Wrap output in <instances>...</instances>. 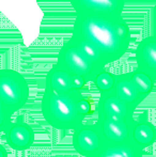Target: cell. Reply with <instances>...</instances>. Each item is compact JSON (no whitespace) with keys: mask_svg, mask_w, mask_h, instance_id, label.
<instances>
[{"mask_svg":"<svg viewBox=\"0 0 156 157\" xmlns=\"http://www.w3.org/2000/svg\"><path fill=\"white\" fill-rule=\"evenodd\" d=\"M72 35L91 43L106 65L122 58L131 42V29L122 15L76 14Z\"/></svg>","mask_w":156,"mask_h":157,"instance_id":"6da1fadb","label":"cell"},{"mask_svg":"<svg viewBox=\"0 0 156 157\" xmlns=\"http://www.w3.org/2000/svg\"><path fill=\"white\" fill-rule=\"evenodd\" d=\"M81 96V91L55 92L45 90L41 101L44 121L57 129L73 130L85 119L77 107L78 99Z\"/></svg>","mask_w":156,"mask_h":157,"instance_id":"7a4b0ae2","label":"cell"},{"mask_svg":"<svg viewBox=\"0 0 156 157\" xmlns=\"http://www.w3.org/2000/svg\"><path fill=\"white\" fill-rule=\"evenodd\" d=\"M29 94V86L21 73L11 68H0V101L12 113L26 105Z\"/></svg>","mask_w":156,"mask_h":157,"instance_id":"3957f363","label":"cell"},{"mask_svg":"<svg viewBox=\"0 0 156 157\" xmlns=\"http://www.w3.org/2000/svg\"><path fill=\"white\" fill-rule=\"evenodd\" d=\"M56 63L69 71L73 76L82 78L87 83L92 82L96 75L102 72L81 57L71 39L67 40L60 48Z\"/></svg>","mask_w":156,"mask_h":157,"instance_id":"277c9868","label":"cell"},{"mask_svg":"<svg viewBox=\"0 0 156 157\" xmlns=\"http://www.w3.org/2000/svg\"><path fill=\"white\" fill-rule=\"evenodd\" d=\"M134 121L135 117L121 118L97 114V121L94 125L97 129L102 143L131 142Z\"/></svg>","mask_w":156,"mask_h":157,"instance_id":"5b68a950","label":"cell"},{"mask_svg":"<svg viewBox=\"0 0 156 157\" xmlns=\"http://www.w3.org/2000/svg\"><path fill=\"white\" fill-rule=\"evenodd\" d=\"M76 14L122 15L125 0H69Z\"/></svg>","mask_w":156,"mask_h":157,"instance_id":"8992f818","label":"cell"},{"mask_svg":"<svg viewBox=\"0 0 156 157\" xmlns=\"http://www.w3.org/2000/svg\"><path fill=\"white\" fill-rule=\"evenodd\" d=\"M74 150L83 157H93L101 145V138L94 124H79L73 129Z\"/></svg>","mask_w":156,"mask_h":157,"instance_id":"52a82bcc","label":"cell"},{"mask_svg":"<svg viewBox=\"0 0 156 157\" xmlns=\"http://www.w3.org/2000/svg\"><path fill=\"white\" fill-rule=\"evenodd\" d=\"M3 134L6 145L14 151H25L34 142V130L23 120L12 121Z\"/></svg>","mask_w":156,"mask_h":157,"instance_id":"ba28073f","label":"cell"},{"mask_svg":"<svg viewBox=\"0 0 156 157\" xmlns=\"http://www.w3.org/2000/svg\"><path fill=\"white\" fill-rule=\"evenodd\" d=\"M137 68L148 74L153 80H156V37L155 35L142 39L136 48Z\"/></svg>","mask_w":156,"mask_h":157,"instance_id":"9c48e42d","label":"cell"},{"mask_svg":"<svg viewBox=\"0 0 156 157\" xmlns=\"http://www.w3.org/2000/svg\"><path fill=\"white\" fill-rule=\"evenodd\" d=\"M110 92L134 110L137 109L146 99L129 78L128 73L115 75V83Z\"/></svg>","mask_w":156,"mask_h":157,"instance_id":"30bf717a","label":"cell"},{"mask_svg":"<svg viewBox=\"0 0 156 157\" xmlns=\"http://www.w3.org/2000/svg\"><path fill=\"white\" fill-rule=\"evenodd\" d=\"M45 90L55 92H75V77L59 64H55L48 71L45 78ZM80 92V91H78Z\"/></svg>","mask_w":156,"mask_h":157,"instance_id":"8fae6325","label":"cell"},{"mask_svg":"<svg viewBox=\"0 0 156 157\" xmlns=\"http://www.w3.org/2000/svg\"><path fill=\"white\" fill-rule=\"evenodd\" d=\"M96 110H97V114L121 117V118H133L135 117L136 111L122 101H120L111 92L101 94Z\"/></svg>","mask_w":156,"mask_h":157,"instance_id":"7c38bea8","label":"cell"},{"mask_svg":"<svg viewBox=\"0 0 156 157\" xmlns=\"http://www.w3.org/2000/svg\"><path fill=\"white\" fill-rule=\"evenodd\" d=\"M156 141V129L153 123L144 119H136L131 130V142L146 151Z\"/></svg>","mask_w":156,"mask_h":157,"instance_id":"4fadbf2b","label":"cell"},{"mask_svg":"<svg viewBox=\"0 0 156 157\" xmlns=\"http://www.w3.org/2000/svg\"><path fill=\"white\" fill-rule=\"evenodd\" d=\"M144 151L133 142L101 143L93 157H143Z\"/></svg>","mask_w":156,"mask_h":157,"instance_id":"5bb4252c","label":"cell"},{"mask_svg":"<svg viewBox=\"0 0 156 157\" xmlns=\"http://www.w3.org/2000/svg\"><path fill=\"white\" fill-rule=\"evenodd\" d=\"M70 39L72 40L74 45L77 48L78 52L81 55V57L83 59H86L88 62L96 66L100 71L106 70V64H105L104 60H103L102 56H101V54L97 52V49L91 43L86 41L85 39L76 36V35H71Z\"/></svg>","mask_w":156,"mask_h":157,"instance_id":"9a60e30c","label":"cell"},{"mask_svg":"<svg viewBox=\"0 0 156 157\" xmlns=\"http://www.w3.org/2000/svg\"><path fill=\"white\" fill-rule=\"evenodd\" d=\"M128 75H129V78L133 81V83L138 89V91L141 93V95L144 98H146L148 95H150L151 92H152L153 88H154L155 81L148 74L141 72L138 68L133 71V72L128 73Z\"/></svg>","mask_w":156,"mask_h":157,"instance_id":"2e32d148","label":"cell"},{"mask_svg":"<svg viewBox=\"0 0 156 157\" xmlns=\"http://www.w3.org/2000/svg\"><path fill=\"white\" fill-rule=\"evenodd\" d=\"M92 82L94 83V86L100 91L101 94L108 93L111 91L113 83H115V75L107 72L106 70L102 71L96 75Z\"/></svg>","mask_w":156,"mask_h":157,"instance_id":"e0dca14e","label":"cell"},{"mask_svg":"<svg viewBox=\"0 0 156 157\" xmlns=\"http://www.w3.org/2000/svg\"><path fill=\"white\" fill-rule=\"evenodd\" d=\"M12 112L0 101V134L3 132L12 122Z\"/></svg>","mask_w":156,"mask_h":157,"instance_id":"ac0fdd59","label":"cell"},{"mask_svg":"<svg viewBox=\"0 0 156 157\" xmlns=\"http://www.w3.org/2000/svg\"><path fill=\"white\" fill-rule=\"evenodd\" d=\"M77 107H78V110L83 117H86L88 113H90L92 110V105L88 99L83 98L82 96L78 99V103H77Z\"/></svg>","mask_w":156,"mask_h":157,"instance_id":"d6986e66","label":"cell"},{"mask_svg":"<svg viewBox=\"0 0 156 157\" xmlns=\"http://www.w3.org/2000/svg\"><path fill=\"white\" fill-rule=\"evenodd\" d=\"M0 157H8V152L3 144L0 143Z\"/></svg>","mask_w":156,"mask_h":157,"instance_id":"ffe728a7","label":"cell"}]
</instances>
